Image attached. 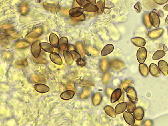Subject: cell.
<instances>
[{
	"label": "cell",
	"mask_w": 168,
	"mask_h": 126,
	"mask_svg": "<svg viewBox=\"0 0 168 126\" xmlns=\"http://www.w3.org/2000/svg\"><path fill=\"white\" fill-rule=\"evenodd\" d=\"M149 19L151 25L158 28L160 25V19L158 13L155 11H151L149 14Z\"/></svg>",
	"instance_id": "1"
},
{
	"label": "cell",
	"mask_w": 168,
	"mask_h": 126,
	"mask_svg": "<svg viewBox=\"0 0 168 126\" xmlns=\"http://www.w3.org/2000/svg\"><path fill=\"white\" fill-rule=\"evenodd\" d=\"M110 66L112 69L114 70L117 71H121L125 67L124 63L122 61L118 59L112 60L110 62Z\"/></svg>",
	"instance_id": "2"
},
{
	"label": "cell",
	"mask_w": 168,
	"mask_h": 126,
	"mask_svg": "<svg viewBox=\"0 0 168 126\" xmlns=\"http://www.w3.org/2000/svg\"><path fill=\"white\" fill-rule=\"evenodd\" d=\"M137 59L140 64H143L145 62L147 57V50L145 47H141L139 48L137 54Z\"/></svg>",
	"instance_id": "3"
},
{
	"label": "cell",
	"mask_w": 168,
	"mask_h": 126,
	"mask_svg": "<svg viewBox=\"0 0 168 126\" xmlns=\"http://www.w3.org/2000/svg\"><path fill=\"white\" fill-rule=\"evenodd\" d=\"M40 42L36 41L32 44L31 47V52L34 58H38L41 52V48L40 46Z\"/></svg>",
	"instance_id": "4"
},
{
	"label": "cell",
	"mask_w": 168,
	"mask_h": 126,
	"mask_svg": "<svg viewBox=\"0 0 168 126\" xmlns=\"http://www.w3.org/2000/svg\"><path fill=\"white\" fill-rule=\"evenodd\" d=\"M127 96L128 99H130L131 101L133 103H137V92L135 90V89L133 87H130L127 89L126 90Z\"/></svg>",
	"instance_id": "5"
},
{
	"label": "cell",
	"mask_w": 168,
	"mask_h": 126,
	"mask_svg": "<svg viewBox=\"0 0 168 126\" xmlns=\"http://www.w3.org/2000/svg\"><path fill=\"white\" fill-rule=\"evenodd\" d=\"M69 13L71 18H77L80 17L83 14L84 10L80 7H76L70 9Z\"/></svg>",
	"instance_id": "6"
},
{
	"label": "cell",
	"mask_w": 168,
	"mask_h": 126,
	"mask_svg": "<svg viewBox=\"0 0 168 126\" xmlns=\"http://www.w3.org/2000/svg\"><path fill=\"white\" fill-rule=\"evenodd\" d=\"M123 118L127 124L133 126L135 123V118L133 114L128 111H125L123 114Z\"/></svg>",
	"instance_id": "7"
},
{
	"label": "cell",
	"mask_w": 168,
	"mask_h": 126,
	"mask_svg": "<svg viewBox=\"0 0 168 126\" xmlns=\"http://www.w3.org/2000/svg\"><path fill=\"white\" fill-rule=\"evenodd\" d=\"M145 111L143 107H138L133 111V116L135 119L137 121H141L144 117Z\"/></svg>",
	"instance_id": "8"
},
{
	"label": "cell",
	"mask_w": 168,
	"mask_h": 126,
	"mask_svg": "<svg viewBox=\"0 0 168 126\" xmlns=\"http://www.w3.org/2000/svg\"><path fill=\"white\" fill-rule=\"evenodd\" d=\"M122 95V92L120 88L116 89L115 90L113 91L111 95V103H114L118 101Z\"/></svg>",
	"instance_id": "9"
},
{
	"label": "cell",
	"mask_w": 168,
	"mask_h": 126,
	"mask_svg": "<svg viewBox=\"0 0 168 126\" xmlns=\"http://www.w3.org/2000/svg\"><path fill=\"white\" fill-rule=\"evenodd\" d=\"M164 32V29L163 28H159L153 30L149 32L148 34V36L149 38L153 40H155L157 38H160Z\"/></svg>",
	"instance_id": "10"
},
{
	"label": "cell",
	"mask_w": 168,
	"mask_h": 126,
	"mask_svg": "<svg viewBox=\"0 0 168 126\" xmlns=\"http://www.w3.org/2000/svg\"><path fill=\"white\" fill-rule=\"evenodd\" d=\"M43 28L41 26L37 27L33 30L31 32H30L29 34H28L27 36L28 38H38L41 36L43 33Z\"/></svg>",
	"instance_id": "11"
},
{
	"label": "cell",
	"mask_w": 168,
	"mask_h": 126,
	"mask_svg": "<svg viewBox=\"0 0 168 126\" xmlns=\"http://www.w3.org/2000/svg\"><path fill=\"white\" fill-rule=\"evenodd\" d=\"M158 68L160 71L164 75H168V64L166 61L161 60L158 62Z\"/></svg>",
	"instance_id": "12"
},
{
	"label": "cell",
	"mask_w": 168,
	"mask_h": 126,
	"mask_svg": "<svg viewBox=\"0 0 168 126\" xmlns=\"http://www.w3.org/2000/svg\"><path fill=\"white\" fill-rule=\"evenodd\" d=\"M149 72L151 75L153 77H158L161 76V72L158 66H157L154 63H151L149 65Z\"/></svg>",
	"instance_id": "13"
},
{
	"label": "cell",
	"mask_w": 168,
	"mask_h": 126,
	"mask_svg": "<svg viewBox=\"0 0 168 126\" xmlns=\"http://www.w3.org/2000/svg\"><path fill=\"white\" fill-rule=\"evenodd\" d=\"M34 88L36 91L40 93H44L48 92L50 89L48 86L43 84H35L34 86Z\"/></svg>",
	"instance_id": "14"
},
{
	"label": "cell",
	"mask_w": 168,
	"mask_h": 126,
	"mask_svg": "<svg viewBox=\"0 0 168 126\" xmlns=\"http://www.w3.org/2000/svg\"><path fill=\"white\" fill-rule=\"evenodd\" d=\"M30 46L29 42L24 40H20L15 43V48L17 50H22L27 48Z\"/></svg>",
	"instance_id": "15"
},
{
	"label": "cell",
	"mask_w": 168,
	"mask_h": 126,
	"mask_svg": "<svg viewBox=\"0 0 168 126\" xmlns=\"http://www.w3.org/2000/svg\"><path fill=\"white\" fill-rule=\"evenodd\" d=\"M63 55L67 65L71 66L72 65L74 62V58L71 52L69 50H63Z\"/></svg>",
	"instance_id": "16"
},
{
	"label": "cell",
	"mask_w": 168,
	"mask_h": 126,
	"mask_svg": "<svg viewBox=\"0 0 168 126\" xmlns=\"http://www.w3.org/2000/svg\"><path fill=\"white\" fill-rule=\"evenodd\" d=\"M50 58L53 63L58 65H61L63 61L61 57L57 53H51L50 55Z\"/></svg>",
	"instance_id": "17"
},
{
	"label": "cell",
	"mask_w": 168,
	"mask_h": 126,
	"mask_svg": "<svg viewBox=\"0 0 168 126\" xmlns=\"http://www.w3.org/2000/svg\"><path fill=\"white\" fill-rule=\"evenodd\" d=\"M43 6L46 10L51 12H55L58 10V5L55 4H49L47 2L43 3Z\"/></svg>",
	"instance_id": "18"
},
{
	"label": "cell",
	"mask_w": 168,
	"mask_h": 126,
	"mask_svg": "<svg viewBox=\"0 0 168 126\" xmlns=\"http://www.w3.org/2000/svg\"><path fill=\"white\" fill-rule=\"evenodd\" d=\"M30 10V7L27 3L23 2L21 3L19 7V11L21 15L25 16L28 14Z\"/></svg>",
	"instance_id": "19"
},
{
	"label": "cell",
	"mask_w": 168,
	"mask_h": 126,
	"mask_svg": "<svg viewBox=\"0 0 168 126\" xmlns=\"http://www.w3.org/2000/svg\"><path fill=\"white\" fill-rule=\"evenodd\" d=\"M131 42L135 46L138 47H143L146 44L145 40L142 38L137 37V38H133L131 39Z\"/></svg>",
	"instance_id": "20"
},
{
	"label": "cell",
	"mask_w": 168,
	"mask_h": 126,
	"mask_svg": "<svg viewBox=\"0 0 168 126\" xmlns=\"http://www.w3.org/2000/svg\"><path fill=\"white\" fill-rule=\"evenodd\" d=\"M127 107V103L126 102H123L118 104L115 109L116 114L119 115L123 113L126 109Z\"/></svg>",
	"instance_id": "21"
},
{
	"label": "cell",
	"mask_w": 168,
	"mask_h": 126,
	"mask_svg": "<svg viewBox=\"0 0 168 126\" xmlns=\"http://www.w3.org/2000/svg\"><path fill=\"white\" fill-rule=\"evenodd\" d=\"M114 48L113 45L112 44H108L106 45L101 51V56L102 57H104L107 55H109L113 52Z\"/></svg>",
	"instance_id": "22"
},
{
	"label": "cell",
	"mask_w": 168,
	"mask_h": 126,
	"mask_svg": "<svg viewBox=\"0 0 168 126\" xmlns=\"http://www.w3.org/2000/svg\"><path fill=\"white\" fill-rule=\"evenodd\" d=\"M83 10L87 12L94 13L98 11V8L95 4L87 3L83 7Z\"/></svg>",
	"instance_id": "23"
},
{
	"label": "cell",
	"mask_w": 168,
	"mask_h": 126,
	"mask_svg": "<svg viewBox=\"0 0 168 126\" xmlns=\"http://www.w3.org/2000/svg\"><path fill=\"white\" fill-rule=\"evenodd\" d=\"M75 94V91L73 90H67L61 93L60 97L63 100H69L72 99Z\"/></svg>",
	"instance_id": "24"
},
{
	"label": "cell",
	"mask_w": 168,
	"mask_h": 126,
	"mask_svg": "<svg viewBox=\"0 0 168 126\" xmlns=\"http://www.w3.org/2000/svg\"><path fill=\"white\" fill-rule=\"evenodd\" d=\"M49 41L53 47L57 48L59 46V39L58 36L53 33H51L49 36Z\"/></svg>",
	"instance_id": "25"
},
{
	"label": "cell",
	"mask_w": 168,
	"mask_h": 126,
	"mask_svg": "<svg viewBox=\"0 0 168 126\" xmlns=\"http://www.w3.org/2000/svg\"><path fill=\"white\" fill-rule=\"evenodd\" d=\"M139 70L141 75L144 77H147L149 73V70L147 65L143 63L140 64L139 65Z\"/></svg>",
	"instance_id": "26"
},
{
	"label": "cell",
	"mask_w": 168,
	"mask_h": 126,
	"mask_svg": "<svg viewBox=\"0 0 168 126\" xmlns=\"http://www.w3.org/2000/svg\"><path fill=\"white\" fill-rule=\"evenodd\" d=\"M40 48L47 53H51L53 52V47L48 42H41L40 44Z\"/></svg>",
	"instance_id": "27"
},
{
	"label": "cell",
	"mask_w": 168,
	"mask_h": 126,
	"mask_svg": "<svg viewBox=\"0 0 168 126\" xmlns=\"http://www.w3.org/2000/svg\"><path fill=\"white\" fill-rule=\"evenodd\" d=\"M30 80L33 83H45L46 79L42 76L33 75L30 77Z\"/></svg>",
	"instance_id": "28"
},
{
	"label": "cell",
	"mask_w": 168,
	"mask_h": 126,
	"mask_svg": "<svg viewBox=\"0 0 168 126\" xmlns=\"http://www.w3.org/2000/svg\"><path fill=\"white\" fill-rule=\"evenodd\" d=\"M102 97L101 93L99 92L96 93L92 97V103L95 106L99 105L101 103Z\"/></svg>",
	"instance_id": "29"
},
{
	"label": "cell",
	"mask_w": 168,
	"mask_h": 126,
	"mask_svg": "<svg viewBox=\"0 0 168 126\" xmlns=\"http://www.w3.org/2000/svg\"><path fill=\"white\" fill-rule=\"evenodd\" d=\"M109 64L108 61L106 58H103L101 60L100 63V68L103 72H106L108 69Z\"/></svg>",
	"instance_id": "30"
},
{
	"label": "cell",
	"mask_w": 168,
	"mask_h": 126,
	"mask_svg": "<svg viewBox=\"0 0 168 126\" xmlns=\"http://www.w3.org/2000/svg\"><path fill=\"white\" fill-rule=\"evenodd\" d=\"M68 44V40L66 37H62L59 40V46L61 50H65Z\"/></svg>",
	"instance_id": "31"
},
{
	"label": "cell",
	"mask_w": 168,
	"mask_h": 126,
	"mask_svg": "<svg viewBox=\"0 0 168 126\" xmlns=\"http://www.w3.org/2000/svg\"><path fill=\"white\" fill-rule=\"evenodd\" d=\"M166 53L165 51L163 50H158L153 54L152 59L154 61L158 60L164 57L166 55Z\"/></svg>",
	"instance_id": "32"
},
{
	"label": "cell",
	"mask_w": 168,
	"mask_h": 126,
	"mask_svg": "<svg viewBox=\"0 0 168 126\" xmlns=\"http://www.w3.org/2000/svg\"><path fill=\"white\" fill-rule=\"evenodd\" d=\"M104 111L108 116L111 117L115 118L116 117V113L115 109L110 105H106L104 107Z\"/></svg>",
	"instance_id": "33"
},
{
	"label": "cell",
	"mask_w": 168,
	"mask_h": 126,
	"mask_svg": "<svg viewBox=\"0 0 168 126\" xmlns=\"http://www.w3.org/2000/svg\"><path fill=\"white\" fill-rule=\"evenodd\" d=\"M143 3L144 6L150 9H153L157 7V5L153 0H145Z\"/></svg>",
	"instance_id": "34"
},
{
	"label": "cell",
	"mask_w": 168,
	"mask_h": 126,
	"mask_svg": "<svg viewBox=\"0 0 168 126\" xmlns=\"http://www.w3.org/2000/svg\"><path fill=\"white\" fill-rule=\"evenodd\" d=\"M105 1L104 0H100L96 3V6L98 8V11H97V14L101 15L103 13L105 9Z\"/></svg>",
	"instance_id": "35"
},
{
	"label": "cell",
	"mask_w": 168,
	"mask_h": 126,
	"mask_svg": "<svg viewBox=\"0 0 168 126\" xmlns=\"http://www.w3.org/2000/svg\"><path fill=\"white\" fill-rule=\"evenodd\" d=\"M91 90L89 88H86L84 89L82 92L81 93L80 95V99H86L90 96Z\"/></svg>",
	"instance_id": "36"
},
{
	"label": "cell",
	"mask_w": 168,
	"mask_h": 126,
	"mask_svg": "<svg viewBox=\"0 0 168 126\" xmlns=\"http://www.w3.org/2000/svg\"><path fill=\"white\" fill-rule=\"evenodd\" d=\"M76 48L78 50L79 53H80V55H81L82 57H84L85 54V50L84 45L82 42H76Z\"/></svg>",
	"instance_id": "37"
},
{
	"label": "cell",
	"mask_w": 168,
	"mask_h": 126,
	"mask_svg": "<svg viewBox=\"0 0 168 126\" xmlns=\"http://www.w3.org/2000/svg\"><path fill=\"white\" fill-rule=\"evenodd\" d=\"M143 22L144 23V25H145L147 28V29L151 28L152 25L149 21V14L148 13H146L144 14L143 16Z\"/></svg>",
	"instance_id": "38"
},
{
	"label": "cell",
	"mask_w": 168,
	"mask_h": 126,
	"mask_svg": "<svg viewBox=\"0 0 168 126\" xmlns=\"http://www.w3.org/2000/svg\"><path fill=\"white\" fill-rule=\"evenodd\" d=\"M111 75L109 72H106L104 75H103L102 78V82L103 84L106 85L108 84L110 82V81L111 80Z\"/></svg>",
	"instance_id": "39"
},
{
	"label": "cell",
	"mask_w": 168,
	"mask_h": 126,
	"mask_svg": "<svg viewBox=\"0 0 168 126\" xmlns=\"http://www.w3.org/2000/svg\"><path fill=\"white\" fill-rule=\"evenodd\" d=\"M2 57L6 61H8V62L13 61L14 59L13 54L9 52H5L3 53Z\"/></svg>",
	"instance_id": "40"
},
{
	"label": "cell",
	"mask_w": 168,
	"mask_h": 126,
	"mask_svg": "<svg viewBox=\"0 0 168 126\" xmlns=\"http://www.w3.org/2000/svg\"><path fill=\"white\" fill-rule=\"evenodd\" d=\"M133 84V81L131 80H124L121 83L122 88L125 91H126L128 88L130 87H132V84Z\"/></svg>",
	"instance_id": "41"
},
{
	"label": "cell",
	"mask_w": 168,
	"mask_h": 126,
	"mask_svg": "<svg viewBox=\"0 0 168 126\" xmlns=\"http://www.w3.org/2000/svg\"><path fill=\"white\" fill-rule=\"evenodd\" d=\"M87 52L92 57H96L99 55V52L96 48L92 46H89L87 48Z\"/></svg>",
	"instance_id": "42"
},
{
	"label": "cell",
	"mask_w": 168,
	"mask_h": 126,
	"mask_svg": "<svg viewBox=\"0 0 168 126\" xmlns=\"http://www.w3.org/2000/svg\"><path fill=\"white\" fill-rule=\"evenodd\" d=\"M5 32L7 35L13 38H18L19 36V34L13 30L6 29L5 30Z\"/></svg>",
	"instance_id": "43"
},
{
	"label": "cell",
	"mask_w": 168,
	"mask_h": 126,
	"mask_svg": "<svg viewBox=\"0 0 168 126\" xmlns=\"http://www.w3.org/2000/svg\"><path fill=\"white\" fill-rule=\"evenodd\" d=\"M135 109H136L135 104L131 101H129L128 103H127V109L128 112H129L130 113H133Z\"/></svg>",
	"instance_id": "44"
},
{
	"label": "cell",
	"mask_w": 168,
	"mask_h": 126,
	"mask_svg": "<svg viewBox=\"0 0 168 126\" xmlns=\"http://www.w3.org/2000/svg\"><path fill=\"white\" fill-rule=\"evenodd\" d=\"M34 61L35 62V63H37V64H46L48 63L47 61L45 60V59L43 58L42 57H39L38 58H33Z\"/></svg>",
	"instance_id": "45"
},
{
	"label": "cell",
	"mask_w": 168,
	"mask_h": 126,
	"mask_svg": "<svg viewBox=\"0 0 168 126\" xmlns=\"http://www.w3.org/2000/svg\"><path fill=\"white\" fill-rule=\"evenodd\" d=\"M70 52L71 53V55L73 56V57L74 58V59H75L77 60H78L79 59L82 58L81 57V55H80V53L78 52L77 50H71L70 51Z\"/></svg>",
	"instance_id": "46"
},
{
	"label": "cell",
	"mask_w": 168,
	"mask_h": 126,
	"mask_svg": "<svg viewBox=\"0 0 168 126\" xmlns=\"http://www.w3.org/2000/svg\"><path fill=\"white\" fill-rule=\"evenodd\" d=\"M75 1L79 6L82 7H84L87 3H88L87 0H75Z\"/></svg>",
	"instance_id": "47"
},
{
	"label": "cell",
	"mask_w": 168,
	"mask_h": 126,
	"mask_svg": "<svg viewBox=\"0 0 168 126\" xmlns=\"http://www.w3.org/2000/svg\"><path fill=\"white\" fill-rule=\"evenodd\" d=\"M16 64L18 65H21L24 67H27L28 66V63L26 59L23 60L22 61H18L16 62Z\"/></svg>",
	"instance_id": "48"
},
{
	"label": "cell",
	"mask_w": 168,
	"mask_h": 126,
	"mask_svg": "<svg viewBox=\"0 0 168 126\" xmlns=\"http://www.w3.org/2000/svg\"><path fill=\"white\" fill-rule=\"evenodd\" d=\"M76 62H77V64L81 67H84L86 65V61L84 59L81 58L77 60Z\"/></svg>",
	"instance_id": "49"
},
{
	"label": "cell",
	"mask_w": 168,
	"mask_h": 126,
	"mask_svg": "<svg viewBox=\"0 0 168 126\" xmlns=\"http://www.w3.org/2000/svg\"><path fill=\"white\" fill-rule=\"evenodd\" d=\"M71 18L75 21H82L85 20L86 19V17H85V16L83 14V15H81L80 17H77V18Z\"/></svg>",
	"instance_id": "50"
},
{
	"label": "cell",
	"mask_w": 168,
	"mask_h": 126,
	"mask_svg": "<svg viewBox=\"0 0 168 126\" xmlns=\"http://www.w3.org/2000/svg\"><path fill=\"white\" fill-rule=\"evenodd\" d=\"M134 8L135 9V10L137 11V12H141V6L140 2H138L137 3V4L135 5Z\"/></svg>",
	"instance_id": "51"
},
{
	"label": "cell",
	"mask_w": 168,
	"mask_h": 126,
	"mask_svg": "<svg viewBox=\"0 0 168 126\" xmlns=\"http://www.w3.org/2000/svg\"><path fill=\"white\" fill-rule=\"evenodd\" d=\"M154 1L157 4L164 5L168 2V0H155Z\"/></svg>",
	"instance_id": "52"
},
{
	"label": "cell",
	"mask_w": 168,
	"mask_h": 126,
	"mask_svg": "<svg viewBox=\"0 0 168 126\" xmlns=\"http://www.w3.org/2000/svg\"><path fill=\"white\" fill-rule=\"evenodd\" d=\"M113 89L110 88V87H108L106 89V94H107L108 97H111V95L112 93L113 92Z\"/></svg>",
	"instance_id": "53"
},
{
	"label": "cell",
	"mask_w": 168,
	"mask_h": 126,
	"mask_svg": "<svg viewBox=\"0 0 168 126\" xmlns=\"http://www.w3.org/2000/svg\"><path fill=\"white\" fill-rule=\"evenodd\" d=\"M69 9H67V8H64L61 11V13L62 15H63V16H67L68 14H69Z\"/></svg>",
	"instance_id": "54"
},
{
	"label": "cell",
	"mask_w": 168,
	"mask_h": 126,
	"mask_svg": "<svg viewBox=\"0 0 168 126\" xmlns=\"http://www.w3.org/2000/svg\"><path fill=\"white\" fill-rule=\"evenodd\" d=\"M152 125L153 122L151 120H146L144 123V126H152Z\"/></svg>",
	"instance_id": "55"
},
{
	"label": "cell",
	"mask_w": 168,
	"mask_h": 126,
	"mask_svg": "<svg viewBox=\"0 0 168 126\" xmlns=\"http://www.w3.org/2000/svg\"><path fill=\"white\" fill-rule=\"evenodd\" d=\"M76 50V48L72 44H69L68 46V50L70 52L71 50Z\"/></svg>",
	"instance_id": "56"
},
{
	"label": "cell",
	"mask_w": 168,
	"mask_h": 126,
	"mask_svg": "<svg viewBox=\"0 0 168 126\" xmlns=\"http://www.w3.org/2000/svg\"><path fill=\"white\" fill-rule=\"evenodd\" d=\"M87 1H88V2L90 3L91 4H96V0H87Z\"/></svg>",
	"instance_id": "57"
},
{
	"label": "cell",
	"mask_w": 168,
	"mask_h": 126,
	"mask_svg": "<svg viewBox=\"0 0 168 126\" xmlns=\"http://www.w3.org/2000/svg\"><path fill=\"white\" fill-rule=\"evenodd\" d=\"M159 16H161V17H163L164 16V13H163L162 11H159Z\"/></svg>",
	"instance_id": "58"
},
{
	"label": "cell",
	"mask_w": 168,
	"mask_h": 126,
	"mask_svg": "<svg viewBox=\"0 0 168 126\" xmlns=\"http://www.w3.org/2000/svg\"><path fill=\"white\" fill-rule=\"evenodd\" d=\"M164 9L165 10L168 11V4H167L164 7Z\"/></svg>",
	"instance_id": "59"
},
{
	"label": "cell",
	"mask_w": 168,
	"mask_h": 126,
	"mask_svg": "<svg viewBox=\"0 0 168 126\" xmlns=\"http://www.w3.org/2000/svg\"><path fill=\"white\" fill-rule=\"evenodd\" d=\"M165 22H166L167 24H168V15L167 17H166V20H165Z\"/></svg>",
	"instance_id": "60"
},
{
	"label": "cell",
	"mask_w": 168,
	"mask_h": 126,
	"mask_svg": "<svg viewBox=\"0 0 168 126\" xmlns=\"http://www.w3.org/2000/svg\"><path fill=\"white\" fill-rule=\"evenodd\" d=\"M133 126H139L138 125H133Z\"/></svg>",
	"instance_id": "61"
},
{
	"label": "cell",
	"mask_w": 168,
	"mask_h": 126,
	"mask_svg": "<svg viewBox=\"0 0 168 126\" xmlns=\"http://www.w3.org/2000/svg\"></svg>",
	"instance_id": "62"
}]
</instances>
